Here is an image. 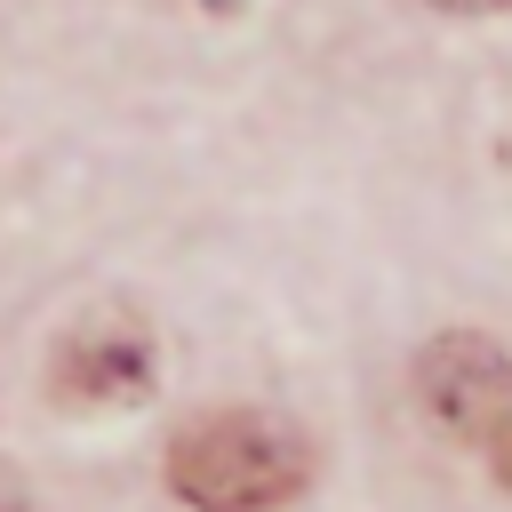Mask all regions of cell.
Segmentation results:
<instances>
[{
    "label": "cell",
    "instance_id": "obj_1",
    "mask_svg": "<svg viewBox=\"0 0 512 512\" xmlns=\"http://www.w3.org/2000/svg\"><path fill=\"white\" fill-rule=\"evenodd\" d=\"M304 480H312L304 432L264 408H216L168 440V488L192 512H280L304 496Z\"/></svg>",
    "mask_w": 512,
    "mask_h": 512
},
{
    "label": "cell",
    "instance_id": "obj_2",
    "mask_svg": "<svg viewBox=\"0 0 512 512\" xmlns=\"http://www.w3.org/2000/svg\"><path fill=\"white\" fill-rule=\"evenodd\" d=\"M416 400L456 440H496L512 424V352L480 328H448L416 352Z\"/></svg>",
    "mask_w": 512,
    "mask_h": 512
},
{
    "label": "cell",
    "instance_id": "obj_3",
    "mask_svg": "<svg viewBox=\"0 0 512 512\" xmlns=\"http://www.w3.org/2000/svg\"><path fill=\"white\" fill-rule=\"evenodd\" d=\"M152 368H160V352H152L144 320L96 312V320H80V328L56 344L48 384H56L64 408H96V416H104V408H136V400L152 392Z\"/></svg>",
    "mask_w": 512,
    "mask_h": 512
},
{
    "label": "cell",
    "instance_id": "obj_4",
    "mask_svg": "<svg viewBox=\"0 0 512 512\" xmlns=\"http://www.w3.org/2000/svg\"><path fill=\"white\" fill-rule=\"evenodd\" d=\"M432 8H456V16H496V8H512V0H432Z\"/></svg>",
    "mask_w": 512,
    "mask_h": 512
},
{
    "label": "cell",
    "instance_id": "obj_5",
    "mask_svg": "<svg viewBox=\"0 0 512 512\" xmlns=\"http://www.w3.org/2000/svg\"><path fill=\"white\" fill-rule=\"evenodd\" d=\"M496 480H504V488H512V424H504V432H496Z\"/></svg>",
    "mask_w": 512,
    "mask_h": 512
}]
</instances>
